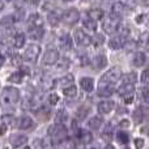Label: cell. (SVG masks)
<instances>
[{
    "label": "cell",
    "mask_w": 149,
    "mask_h": 149,
    "mask_svg": "<svg viewBox=\"0 0 149 149\" xmlns=\"http://www.w3.org/2000/svg\"><path fill=\"white\" fill-rule=\"evenodd\" d=\"M22 80H24V72H22V71H17V72H15L12 76L9 77V81L17 82V84L22 82Z\"/></svg>",
    "instance_id": "cell-35"
},
{
    "label": "cell",
    "mask_w": 149,
    "mask_h": 149,
    "mask_svg": "<svg viewBox=\"0 0 149 149\" xmlns=\"http://www.w3.org/2000/svg\"><path fill=\"white\" fill-rule=\"evenodd\" d=\"M140 81H143V82H147L148 81V71L147 70H144L141 72V76H140Z\"/></svg>",
    "instance_id": "cell-45"
},
{
    "label": "cell",
    "mask_w": 149,
    "mask_h": 149,
    "mask_svg": "<svg viewBox=\"0 0 149 149\" xmlns=\"http://www.w3.org/2000/svg\"><path fill=\"white\" fill-rule=\"evenodd\" d=\"M26 141H28V136H25V135H13V136H10V143L15 148L21 147Z\"/></svg>",
    "instance_id": "cell-16"
},
{
    "label": "cell",
    "mask_w": 149,
    "mask_h": 149,
    "mask_svg": "<svg viewBox=\"0 0 149 149\" xmlns=\"http://www.w3.org/2000/svg\"><path fill=\"white\" fill-rule=\"evenodd\" d=\"M106 64H107V59H106L105 55H97V56L93 59V65H94V68H103L106 67Z\"/></svg>",
    "instance_id": "cell-18"
},
{
    "label": "cell",
    "mask_w": 149,
    "mask_h": 149,
    "mask_svg": "<svg viewBox=\"0 0 149 149\" xmlns=\"http://www.w3.org/2000/svg\"><path fill=\"white\" fill-rule=\"evenodd\" d=\"M63 93H64L65 97H74V95L77 94V88L73 86V85H71V86H65L64 90H63Z\"/></svg>",
    "instance_id": "cell-36"
},
{
    "label": "cell",
    "mask_w": 149,
    "mask_h": 149,
    "mask_svg": "<svg viewBox=\"0 0 149 149\" xmlns=\"http://www.w3.org/2000/svg\"><path fill=\"white\" fill-rule=\"evenodd\" d=\"M58 59H59V52L56 50H49V51L45 52L43 55V64L45 65H52L56 64Z\"/></svg>",
    "instance_id": "cell-9"
},
{
    "label": "cell",
    "mask_w": 149,
    "mask_h": 149,
    "mask_svg": "<svg viewBox=\"0 0 149 149\" xmlns=\"http://www.w3.org/2000/svg\"><path fill=\"white\" fill-rule=\"evenodd\" d=\"M74 41L80 46H89L90 45V37L85 33L82 29H76L74 30Z\"/></svg>",
    "instance_id": "cell-8"
},
{
    "label": "cell",
    "mask_w": 149,
    "mask_h": 149,
    "mask_svg": "<svg viewBox=\"0 0 149 149\" xmlns=\"http://www.w3.org/2000/svg\"><path fill=\"white\" fill-rule=\"evenodd\" d=\"M58 67L60 68V70H67L68 65H70V62H68L65 58H62V59H58Z\"/></svg>",
    "instance_id": "cell-40"
},
{
    "label": "cell",
    "mask_w": 149,
    "mask_h": 149,
    "mask_svg": "<svg viewBox=\"0 0 149 149\" xmlns=\"http://www.w3.org/2000/svg\"><path fill=\"white\" fill-rule=\"evenodd\" d=\"M102 137L106 143L111 141V139H113V124H110V126L107 124V126H106L105 131L102 132Z\"/></svg>",
    "instance_id": "cell-30"
},
{
    "label": "cell",
    "mask_w": 149,
    "mask_h": 149,
    "mask_svg": "<svg viewBox=\"0 0 149 149\" xmlns=\"http://www.w3.org/2000/svg\"><path fill=\"white\" fill-rule=\"evenodd\" d=\"M59 46H60V49L65 50V51L72 49L73 41H72V38H71L70 34H63V36L60 37L59 38Z\"/></svg>",
    "instance_id": "cell-10"
},
{
    "label": "cell",
    "mask_w": 149,
    "mask_h": 149,
    "mask_svg": "<svg viewBox=\"0 0 149 149\" xmlns=\"http://www.w3.org/2000/svg\"><path fill=\"white\" fill-rule=\"evenodd\" d=\"M145 62H147V56H145L144 52H136V54H135L134 64L136 65V67H141V65H144Z\"/></svg>",
    "instance_id": "cell-23"
},
{
    "label": "cell",
    "mask_w": 149,
    "mask_h": 149,
    "mask_svg": "<svg viewBox=\"0 0 149 149\" xmlns=\"http://www.w3.org/2000/svg\"><path fill=\"white\" fill-rule=\"evenodd\" d=\"M84 1H86V0H84Z\"/></svg>",
    "instance_id": "cell-60"
},
{
    "label": "cell",
    "mask_w": 149,
    "mask_h": 149,
    "mask_svg": "<svg viewBox=\"0 0 149 149\" xmlns=\"http://www.w3.org/2000/svg\"><path fill=\"white\" fill-rule=\"evenodd\" d=\"M105 149H114V147H113V145H107Z\"/></svg>",
    "instance_id": "cell-55"
},
{
    "label": "cell",
    "mask_w": 149,
    "mask_h": 149,
    "mask_svg": "<svg viewBox=\"0 0 149 149\" xmlns=\"http://www.w3.org/2000/svg\"><path fill=\"white\" fill-rule=\"evenodd\" d=\"M3 9H4V3H3L1 0H0V12H1Z\"/></svg>",
    "instance_id": "cell-51"
},
{
    "label": "cell",
    "mask_w": 149,
    "mask_h": 149,
    "mask_svg": "<svg viewBox=\"0 0 149 149\" xmlns=\"http://www.w3.org/2000/svg\"><path fill=\"white\" fill-rule=\"evenodd\" d=\"M4 63V56H3L1 54H0V67H1V64Z\"/></svg>",
    "instance_id": "cell-50"
},
{
    "label": "cell",
    "mask_w": 149,
    "mask_h": 149,
    "mask_svg": "<svg viewBox=\"0 0 149 149\" xmlns=\"http://www.w3.org/2000/svg\"><path fill=\"white\" fill-rule=\"evenodd\" d=\"M16 126H17V128H20V130H28L33 126V120H31L30 116H26V115L21 116V118L17 119Z\"/></svg>",
    "instance_id": "cell-12"
},
{
    "label": "cell",
    "mask_w": 149,
    "mask_h": 149,
    "mask_svg": "<svg viewBox=\"0 0 149 149\" xmlns=\"http://www.w3.org/2000/svg\"><path fill=\"white\" fill-rule=\"evenodd\" d=\"M144 113H147V110L141 109V107L136 109V110L134 111V119L136 123H141L143 122V119H144Z\"/></svg>",
    "instance_id": "cell-31"
},
{
    "label": "cell",
    "mask_w": 149,
    "mask_h": 149,
    "mask_svg": "<svg viewBox=\"0 0 149 149\" xmlns=\"http://www.w3.org/2000/svg\"><path fill=\"white\" fill-rule=\"evenodd\" d=\"M50 136H51V141L54 144H59L62 140L67 139V128L62 123H55L50 128Z\"/></svg>",
    "instance_id": "cell-2"
},
{
    "label": "cell",
    "mask_w": 149,
    "mask_h": 149,
    "mask_svg": "<svg viewBox=\"0 0 149 149\" xmlns=\"http://www.w3.org/2000/svg\"><path fill=\"white\" fill-rule=\"evenodd\" d=\"M141 95H143V98H144V101H148V88L147 86L141 89Z\"/></svg>",
    "instance_id": "cell-46"
},
{
    "label": "cell",
    "mask_w": 149,
    "mask_h": 149,
    "mask_svg": "<svg viewBox=\"0 0 149 149\" xmlns=\"http://www.w3.org/2000/svg\"><path fill=\"white\" fill-rule=\"evenodd\" d=\"M122 73H120V70L118 67H114L111 70H109L106 73L102 74L100 80V86L101 85H114L119 79H120Z\"/></svg>",
    "instance_id": "cell-4"
},
{
    "label": "cell",
    "mask_w": 149,
    "mask_h": 149,
    "mask_svg": "<svg viewBox=\"0 0 149 149\" xmlns=\"http://www.w3.org/2000/svg\"><path fill=\"white\" fill-rule=\"evenodd\" d=\"M45 34V29L42 26H37V28L29 29V37L31 39H42Z\"/></svg>",
    "instance_id": "cell-14"
},
{
    "label": "cell",
    "mask_w": 149,
    "mask_h": 149,
    "mask_svg": "<svg viewBox=\"0 0 149 149\" xmlns=\"http://www.w3.org/2000/svg\"><path fill=\"white\" fill-rule=\"evenodd\" d=\"M25 34L22 33H18L16 34L15 37H13V46L16 47V49H21V47L25 45Z\"/></svg>",
    "instance_id": "cell-22"
},
{
    "label": "cell",
    "mask_w": 149,
    "mask_h": 149,
    "mask_svg": "<svg viewBox=\"0 0 149 149\" xmlns=\"http://www.w3.org/2000/svg\"><path fill=\"white\" fill-rule=\"evenodd\" d=\"M144 17H145V15H143V16H137V18H136V22H141V21L144 20Z\"/></svg>",
    "instance_id": "cell-49"
},
{
    "label": "cell",
    "mask_w": 149,
    "mask_h": 149,
    "mask_svg": "<svg viewBox=\"0 0 149 149\" xmlns=\"http://www.w3.org/2000/svg\"><path fill=\"white\" fill-rule=\"evenodd\" d=\"M88 17H89L90 20H93V21H95V22H97L98 20H101V18L103 17V10L102 9H98V8L90 9L89 12H88Z\"/></svg>",
    "instance_id": "cell-19"
},
{
    "label": "cell",
    "mask_w": 149,
    "mask_h": 149,
    "mask_svg": "<svg viewBox=\"0 0 149 149\" xmlns=\"http://www.w3.org/2000/svg\"><path fill=\"white\" fill-rule=\"evenodd\" d=\"M127 3H128V4H131V5H134L135 3H136V0H127Z\"/></svg>",
    "instance_id": "cell-52"
},
{
    "label": "cell",
    "mask_w": 149,
    "mask_h": 149,
    "mask_svg": "<svg viewBox=\"0 0 149 149\" xmlns=\"http://www.w3.org/2000/svg\"><path fill=\"white\" fill-rule=\"evenodd\" d=\"M58 145V149H76V145H74V143L72 141V140H62V141L59 143Z\"/></svg>",
    "instance_id": "cell-29"
},
{
    "label": "cell",
    "mask_w": 149,
    "mask_h": 149,
    "mask_svg": "<svg viewBox=\"0 0 149 149\" xmlns=\"http://www.w3.org/2000/svg\"><path fill=\"white\" fill-rule=\"evenodd\" d=\"M5 1H12V0H5Z\"/></svg>",
    "instance_id": "cell-59"
},
{
    "label": "cell",
    "mask_w": 149,
    "mask_h": 149,
    "mask_svg": "<svg viewBox=\"0 0 149 149\" xmlns=\"http://www.w3.org/2000/svg\"><path fill=\"white\" fill-rule=\"evenodd\" d=\"M84 28H86L88 30H90V31H94L95 29H97V24H95V21L90 20V18L88 17L84 20Z\"/></svg>",
    "instance_id": "cell-37"
},
{
    "label": "cell",
    "mask_w": 149,
    "mask_h": 149,
    "mask_svg": "<svg viewBox=\"0 0 149 149\" xmlns=\"http://www.w3.org/2000/svg\"><path fill=\"white\" fill-rule=\"evenodd\" d=\"M134 102V97H132L131 94L130 95H126V100H124V103H126V105H128V103H132Z\"/></svg>",
    "instance_id": "cell-47"
},
{
    "label": "cell",
    "mask_w": 149,
    "mask_h": 149,
    "mask_svg": "<svg viewBox=\"0 0 149 149\" xmlns=\"http://www.w3.org/2000/svg\"><path fill=\"white\" fill-rule=\"evenodd\" d=\"M105 42V37H103V34H95L93 38H90V43H94L95 46H101V45Z\"/></svg>",
    "instance_id": "cell-38"
},
{
    "label": "cell",
    "mask_w": 149,
    "mask_h": 149,
    "mask_svg": "<svg viewBox=\"0 0 149 149\" xmlns=\"http://www.w3.org/2000/svg\"><path fill=\"white\" fill-rule=\"evenodd\" d=\"M135 147H136V149H141L143 147H144V140L143 139H136L135 140Z\"/></svg>",
    "instance_id": "cell-44"
},
{
    "label": "cell",
    "mask_w": 149,
    "mask_h": 149,
    "mask_svg": "<svg viewBox=\"0 0 149 149\" xmlns=\"http://www.w3.org/2000/svg\"><path fill=\"white\" fill-rule=\"evenodd\" d=\"M15 16L12 15H8V16H4V17L0 20V26L3 28H10V26L15 24Z\"/></svg>",
    "instance_id": "cell-24"
},
{
    "label": "cell",
    "mask_w": 149,
    "mask_h": 149,
    "mask_svg": "<svg viewBox=\"0 0 149 149\" xmlns=\"http://www.w3.org/2000/svg\"><path fill=\"white\" fill-rule=\"evenodd\" d=\"M18 98H20V92H18V89L10 88V86L5 88L1 94L3 107H10V106H13L18 101Z\"/></svg>",
    "instance_id": "cell-1"
},
{
    "label": "cell",
    "mask_w": 149,
    "mask_h": 149,
    "mask_svg": "<svg viewBox=\"0 0 149 149\" xmlns=\"http://www.w3.org/2000/svg\"><path fill=\"white\" fill-rule=\"evenodd\" d=\"M5 131H7V126H4V124H1V126H0V135L5 134Z\"/></svg>",
    "instance_id": "cell-48"
},
{
    "label": "cell",
    "mask_w": 149,
    "mask_h": 149,
    "mask_svg": "<svg viewBox=\"0 0 149 149\" xmlns=\"http://www.w3.org/2000/svg\"><path fill=\"white\" fill-rule=\"evenodd\" d=\"M127 36H128V29H123L122 31H119L118 36L113 37V38L109 41V47L113 50L122 49L127 42Z\"/></svg>",
    "instance_id": "cell-5"
},
{
    "label": "cell",
    "mask_w": 149,
    "mask_h": 149,
    "mask_svg": "<svg viewBox=\"0 0 149 149\" xmlns=\"http://www.w3.org/2000/svg\"><path fill=\"white\" fill-rule=\"evenodd\" d=\"M124 12V4L123 3H115L111 8V13L114 15H118V16H122V13Z\"/></svg>",
    "instance_id": "cell-33"
},
{
    "label": "cell",
    "mask_w": 149,
    "mask_h": 149,
    "mask_svg": "<svg viewBox=\"0 0 149 149\" xmlns=\"http://www.w3.org/2000/svg\"><path fill=\"white\" fill-rule=\"evenodd\" d=\"M42 24H43V20H42V17L38 15V13H31V15L29 16V18H28L29 29L37 28V26H42Z\"/></svg>",
    "instance_id": "cell-11"
},
{
    "label": "cell",
    "mask_w": 149,
    "mask_h": 149,
    "mask_svg": "<svg viewBox=\"0 0 149 149\" xmlns=\"http://www.w3.org/2000/svg\"><path fill=\"white\" fill-rule=\"evenodd\" d=\"M39 54H41V47L38 45H30L25 50V52H24L22 60H25V62H34L39 56Z\"/></svg>",
    "instance_id": "cell-7"
},
{
    "label": "cell",
    "mask_w": 149,
    "mask_h": 149,
    "mask_svg": "<svg viewBox=\"0 0 149 149\" xmlns=\"http://www.w3.org/2000/svg\"><path fill=\"white\" fill-rule=\"evenodd\" d=\"M134 90H135L134 84H124V85H122V86L119 88L118 92H119V94H120V95L126 97V95L132 94V93H134Z\"/></svg>",
    "instance_id": "cell-20"
},
{
    "label": "cell",
    "mask_w": 149,
    "mask_h": 149,
    "mask_svg": "<svg viewBox=\"0 0 149 149\" xmlns=\"http://www.w3.org/2000/svg\"><path fill=\"white\" fill-rule=\"evenodd\" d=\"M119 127L120 128H128L130 127V120L128 119H123V120L119 122Z\"/></svg>",
    "instance_id": "cell-43"
},
{
    "label": "cell",
    "mask_w": 149,
    "mask_h": 149,
    "mask_svg": "<svg viewBox=\"0 0 149 149\" xmlns=\"http://www.w3.org/2000/svg\"><path fill=\"white\" fill-rule=\"evenodd\" d=\"M144 4H145V5L148 4V0H144Z\"/></svg>",
    "instance_id": "cell-56"
},
{
    "label": "cell",
    "mask_w": 149,
    "mask_h": 149,
    "mask_svg": "<svg viewBox=\"0 0 149 149\" xmlns=\"http://www.w3.org/2000/svg\"><path fill=\"white\" fill-rule=\"evenodd\" d=\"M88 126L92 130H98L102 126V119L98 118V116H93V118H90L89 120H88Z\"/></svg>",
    "instance_id": "cell-25"
},
{
    "label": "cell",
    "mask_w": 149,
    "mask_h": 149,
    "mask_svg": "<svg viewBox=\"0 0 149 149\" xmlns=\"http://www.w3.org/2000/svg\"><path fill=\"white\" fill-rule=\"evenodd\" d=\"M60 17H62V16H59L56 12H55V10H52V12H50V13H49V16H47V21H49L50 25L54 26V28H55V26L59 25Z\"/></svg>",
    "instance_id": "cell-21"
},
{
    "label": "cell",
    "mask_w": 149,
    "mask_h": 149,
    "mask_svg": "<svg viewBox=\"0 0 149 149\" xmlns=\"http://www.w3.org/2000/svg\"><path fill=\"white\" fill-rule=\"evenodd\" d=\"M120 77H122V76H120ZM122 79H123L124 84H135V82H136V80H137V76H136V74H135L134 72H131V73L124 74Z\"/></svg>",
    "instance_id": "cell-34"
},
{
    "label": "cell",
    "mask_w": 149,
    "mask_h": 149,
    "mask_svg": "<svg viewBox=\"0 0 149 149\" xmlns=\"http://www.w3.org/2000/svg\"><path fill=\"white\" fill-rule=\"evenodd\" d=\"M80 18V13L77 9H74V8H70L68 10H65L64 13L62 15V17H60V20H63V22L65 24V25H70L72 26L74 24L79 21Z\"/></svg>",
    "instance_id": "cell-6"
},
{
    "label": "cell",
    "mask_w": 149,
    "mask_h": 149,
    "mask_svg": "<svg viewBox=\"0 0 149 149\" xmlns=\"http://www.w3.org/2000/svg\"><path fill=\"white\" fill-rule=\"evenodd\" d=\"M98 113L101 114H109L114 109V101H102L98 103Z\"/></svg>",
    "instance_id": "cell-13"
},
{
    "label": "cell",
    "mask_w": 149,
    "mask_h": 149,
    "mask_svg": "<svg viewBox=\"0 0 149 149\" xmlns=\"http://www.w3.org/2000/svg\"><path fill=\"white\" fill-rule=\"evenodd\" d=\"M141 132H143V134H147V127H144V128L141 130Z\"/></svg>",
    "instance_id": "cell-54"
},
{
    "label": "cell",
    "mask_w": 149,
    "mask_h": 149,
    "mask_svg": "<svg viewBox=\"0 0 149 149\" xmlns=\"http://www.w3.org/2000/svg\"><path fill=\"white\" fill-rule=\"evenodd\" d=\"M79 140H80V143H82V144H89V143H92L93 136H92V134H90V132L80 131Z\"/></svg>",
    "instance_id": "cell-26"
},
{
    "label": "cell",
    "mask_w": 149,
    "mask_h": 149,
    "mask_svg": "<svg viewBox=\"0 0 149 149\" xmlns=\"http://www.w3.org/2000/svg\"><path fill=\"white\" fill-rule=\"evenodd\" d=\"M114 93V86L113 85H101L98 89V95L100 97H110Z\"/></svg>",
    "instance_id": "cell-17"
},
{
    "label": "cell",
    "mask_w": 149,
    "mask_h": 149,
    "mask_svg": "<svg viewBox=\"0 0 149 149\" xmlns=\"http://www.w3.org/2000/svg\"><path fill=\"white\" fill-rule=\"evenodd\" d=\"M45 147H46V145H45L43 140H41V139L34 140V149H43Z\"/></svg>",
    "instance_id": "cell-42"
},
{
    "label": "cell",
    "mask_w": 149,
    "mask_h": 149,
    "mask_svg": "<svg viewBox=\"0 0 149 149\" xmlns=\"http://www.w3.org/2000/svg\"><path fill=\"white\" fill-rule=\"evenodd\" d=\"M73 81V76L72 74H65V76H63L62 79H59V81H58V85L62 88H65L68 86V85H71Z\"/></svg>",
    "instance_id": "cell-28"
},
{
    "label": "cell",
    "mask_w": 149,
    "mask_h": 149,
    "mask_svg": "<svg viewBox=\"0 0 149 149\" xmlns=\"http://www.w3.org/2000/svg\"><path fill=\"white\" fill-rule=\"evenodd\" d=\"M49 102H50V105H56L59 102V95L56 93H51L49 95Z\"/></svg>",
    "instance_id": "cell-41"
},
{
    "label": "cell",
    "mask_w": 149,
    "mask_h": 149,
    "mask_svg": "<svg viewBox=\"0 0 149 149\" xmlns=\"http://www.w3.org/2000/svg\"><path fill=\"white\" fill-rule=\"evenodd\" d=\"M64 1H72V0H64Z\"/></svg>",
    "instance_id": "cell-58"
},
{
    "label": "cell",
    "mask_w": 149,
    "mask_h": 149,
    "mask_svg": "<svg viewBox=\"0 0 149 149\" xmlns=\"http://www.w3.org/2000/svg\"><path fill=\"white\" fill-rule=\"evenodd\" d=\"M80 85H81V88L85 90V92H92L93 88H94V81H93L92 77H82L81 80H80Z\"/></svg>",
    "instance_id": "cell-15"
},
{
    "label": "cell",
    "mask_w": 149,
    "mask_h": 149,
    "mask_svg": "<svg viewBox=\"0 0 149 149\" xmlns=\"http://www.w3.org/2000/svg\"><path fill=\"white\" fill-rule=\"evenodd\" d=\"M103 30L107 34H114L119 30V26H120V16L110 13L109 18H106L103 21Z\"/></svg>",
    "instance_id": "cell-3"
},
{
    "label": "cell",
    "mask_w": 149,
    "mask_h": 149,
    "mask_svg": "<svg viewBox=\"0 0 149 149\" xmlns=\"http://www.w3.org/2000/svg\"><path fill=\"white\" fill-rule=\"evenodd\" d=\"M24 149H30V147H25V148H24Z\"/></svg>",
    "instance_id": "cell-57"
},
{
    "label": "cell",
    "mask_w": 149,
    "mask_h": 149,
    "mask_svg": "<svg viewBox=\"0 0 149 149\" xmlns=\"http://www.w3.org/2000/svg\"><path fill=\"white\" fill-rule=\"evenodd\" d=\"M55 120H56V123H62V124H64V122H67V120H68V114L65 113L64 110H59V111L56 113Z\"/></svg>",
    "instance_id": "cell-32"
},
{
    "label": "cell",
    "mask_w": 149,
    "mask_h": 149,
    "mask_svg": "<svg viewBox=\"0 0 149 149\" xmlns=\"http://www.w3.org/2000/svg\"><path fill=\"white\" fill-rule=\"evenodd\" d=\"M88 114H89V107H88V106H81V107H79L76 111V118L79 119V120H84L88 116Z\"/></svg>",
    "instance_id": "cell-27"
},
{
    "label": "cell",
    "mask_w": 149,
    "mask_h": 149,
    "mask_svg": "<svg viewBox=\"0 0 149 149\" xmlns=\"http://www.w3.org/2000/svg\"><path fill=\"white\" fill-rule=\"evenodd\" d=\"M4 149H5V148H4Z\"/></svg>",
    "instance_id": "cell-61"
},
{
    "label": "cell",
    "mask_w": 149,
    "mask_h": 149,
    "mask_svg": "<svg viewBox=\"0 0 149 149\" xmlns=\"http://www.w3.org/2000/svg\"><path fill=\"white\" fill-rule=\"evenodd\" d=\"M116 139H118V141L120 143V144H127V143L130 141V136L127 132H118Z\"/></svg>",
    "instance_id": "cell-39"
},
{
    "label": "cell",
    "mask_w": 149,
    "mask_h": 149,
    "mask_svg": "<svg viewBox=\"0 0 149 149\" xmlns=\"http://www.w3.org/2000/svg\"><path fill=\"white\" fill-rule=\"evenodd\" d=\"M30 3H31V4H38L39 0H30Z\"/></svg>",
    "instance_id": "cell-53"
}]
</instances>
